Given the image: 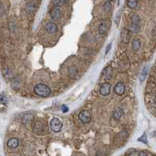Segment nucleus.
<instances>
[{"mask_svg":"<svg viewBox=\"0 0 156 156\" xmlns=\"http://www.w3.org/2000/svg\"><path fill=\"white\" fill-rule=\"evenodd\" d=\"M33 130L35 133L39 135H43L48 133V126L45 122L42 120H36L33 123Z\"/></svg>","mask_w":156,"mask_h":156,"instance_id":"1","label":"nucleus"},{"mask_svg":"<svg viewBox=\"0 0 156 156\" xmlns=\"http://www.w3.org/2000/svg\"><path fill=\"white\" fill-rule=\"evenodd\" d=\"M34 91L36 94L41 97H47L51 94V89L47 85L43 84H37L34 88Z\"/></svg>","mask_w":156,"mask_h":156,"instance_id":"2","label":"nucleus"},{"mask_svg":"<svg viewBox=\"0 0 156 156\" xmlns=\"http://www.w3.org/2000/svg\"><path fill=\"white\" fill-rule=\"evenodd\" d=\"M63 127V123L61 120L58 118H52L50 121V128L52 131L55 133L60 132L62 130Z\"/></svg>","mask_w":156,"mask_h":156,"instance_id":"3","label":"nucleus"},{"mask_svg":"<svg viewBox=\"0 0 156 156\" xmlns=\"http://www.w3.org/2000/svg\"><path fill=\"white\" fill-rule=\"evenodd\" d=\"M111 21H103L100 24H99V33L101 34H105L108 30L109 29V27H111Z\"/></svg>","mask_w":156,"mask_h":156,"instance_id":"4","label":"nucleus"},{"mask_svg":"<svg viewBox=\"0 0 156 156\" xmlns=\"http://www.w3.org/2000/svg\"><path fill=\"white\" fill-rule=\"evenodd\" d=\"M79 119L83 123H87L91 120V113L87 110H84L80 112Z\"/></svg>","mask_w":156,"mask_h":156,"instance_id":"5","label":"nucleus"},{"mask_svg":"<svg viewBox=\"0 0 156 156\" xmlns=\"http://www.w3.org/2000/svg\"><path fill=\"white\" fill-rule=\"evenodd\" d=\"M111 91V85L109 83H104L100 87V94L103 96H106L110 93Z\"/></svg>","mask_w":156,"mask_h":156,"instance_id":"6","label":"nucleus"},{"mask_svg":"<svg viewBox=\"0 0 156 156\" xmlns=\"http://www.w3.org/2000/svg\"><path fill=\"white\" fill-rule=\"evenodd\" d=\"M114 91L116 94L118 95H122L125 92V85L122 82L117 83V84L114 87Z\"/></svg>","mask_w":156,"mask_h":156,"instance_id":"7","label":"nucleus"},{"mask_svg":"<svg viewBox=\"0 0 156 156\" xmlns=\"http://www.w3.org/2000/svg\"><path fill=\"white\" fill-rule=\"evenodd\" d=\"M33 120H34V115L32 113H27L22 117V123L24 125L28 126L33 121Z\"/></svg>","mask_w":156,"mask_h":156,"instance_id":"8","label":"nucleus"},{"mask_svg":"<svg viewBox=\"0 0 156 156\" xmlns=\"http://www.w3.org/2000/svg\"><path fill=\"white\" fill-rule=\"evenodd\" d=\"M45 30L49 34H54L57 31L58 27H57V25L55 24L54 23L49 22L45 25Z\"/></svg>","mask_w":156,"mask_h":156,"instance_id":"9","label":"nucleus"},{"mask_svg":"<svg viewBox=\"0 0 156 156\" xmlns=\"http://www.w3.org/2000/svg\"><path fill=\"white\" fill-rule=\"evenodd\" d=\"M50 16L53 20H58L60 19L61 16V11L60 9V8L58 7H55L52 9L51 13H50Z\"/></svg>","mask_w":156,"mask_h":156,"instance_id":"10","label":"nucleus"},{"mask_svg":"<svg viewBox=\"0 0 156 156\" xmlns=\"http://www.w3.org/2000/svg\"><path fill=\"white\" fill-rule=\"evenodd\" d=\"M18 144H19V141L16 138H11L7 142V146L10 149H14V148H17Z\"/></svg>","mask_w":156,"mask_h":156,"instance_id":"11","label":"nucleus"},{"mask_svg":"<svg viewBox=\"0 0 156 156\" xmlns=\"http://www.w3.org/2000/svg\"><path fill=\"white\" fill-rule=\"evenodd\" d=\"M132 48L135 52L139 51V49L141 48V42H140L139 39H138V38L133 39V42H132Z\"/></svg>","mask_w":156,"mask_h":156,"instance_id":"12","label":"nucleus"},{"mask_svg":"<svg viewBox=\"0 0 156 156\" xmlns=\"http://www.w3.org/2000/svg\"><path fill=\"white\" fill-rule=\"evenodd\" d=\"M123 114V112L122 109L119 107V108L115 109V110L114 111V112H113V117H114L115 119H116V120H119V119H120L121 117H122Z\"/></svg>","mask_w":156,"mask_h":156,"instance_id":"13","label":"nucleus"},{"mask_svg":"<svg viewBox=\"0 0 156 156\" xmlns=\"http://www.w3.org/2000/svg\"><path fill=\"white\" fill-rule=\"evenodd\" d=\"M148 71H149V67L148 66H145L143 70H142V72H141V81L143 82L145 79L146 76L148 75Z\"/></svg>","mask_w":156,"mask_h":156,"instance_id":"14","label":"nucleus"},{"mask_svg":"<svg viewBox=\"0 0 156 156\" xmlns=\"http://www.w3.org/2000/svg\"><path fill=\"white\" fill-rule=\"evenodd\" d=\"M68 2V0H52V3L54 6H55L56 7L63 6L64 4H66Z\"/></svg>","mask_w":156,"mask_h":156,"instance_id":"15","label":"nucleus"},{"mask_svg":"<svg viewBox=\"0 0 156 156\" xmlns=\"http://www.w3.org/2000/svg\"><path fill=\"white\" fill-rule=\"evenodd\" d=\"M127 6L130 9H135L138 6V0H127Z\"/></svg>","mask_w":156,"mask_h":156,"instance_id":"16","label":"nucleus"},{"mask_svg":"<svg viewBox=\"0 0 156 156\" xmlns=\"http://www.w3.org/2000/svg\"><path fill=\"white\" fill-rule=\"evenodd\" d=\"M129 31L133 33H138L140 31V26L136 24H131L129 27Z\"/></svg>","mask_w":156,"mask_h":156,"instance_id":"17","label":"nucleus"},{"mask_svg":"<svg viewBox=\"0 0 156 156\" xmlns=\"http://www.w3.org/2000/svg\"><path fill=\"white\" fill-rule=\"evenodd\" d=\"M77 75V71L75 66H72L70 69V76L72 78H75V76H76Z\"/></svg>","mask_w":156,"mask_h":156,"instance_id":"18","label":"nucleus"},{"mask_svg":"<svg viewBox=\"0 0 156 156\" xmlns=\"http://www.w3.org/2000/svg\"><path fill=\"white\" fill-rule=\"evenodd\" d=\"M35 9H36V6L34 3H29L27 6V10L29 13H33Z\"/></svg>","mask_w":156,"mask_h":156,"instance_id":"19","label":"nucleus"},{"mask_svg":"<svg viewBox=\"0 0 156 156\" xmlns=\"http://www.w3.org/2000/svg\"><path fill=\"white\" fill-rule=\"evenodd\" d=\"M3 74L5 76V77H7V78H11L13 77V73L9 69H5L3 70Z\"/></svg>","mask_w":156,"mask_h":156,"instance_id":"20","label":"nucleus"},{"mask_svg":"<svg viewBox=\"0 0 156 156\" xmlns=\"http://www.w3.org/2000/svg\"><path fill=\"white\" fill-rule=\"evenodd\" d=\"M140 23V17L138 15H134L132 17V24H136L138 25Z\"/></svg>","mask_w":156,"mask_h":156,"instance_id":"21","label":"nucleus"},{"mask_svg":"<svg viewBox=\"0 0 156 156\" xmlns=\"http://www.w3.org/2000/svg\"><path fill=\"white\" fill-rule=\"evenodd\" d=\"M138 141L143 142L144 144H148V140H147V136L145 133H144L140 138H138Z\"/></svg>","mask_w":156,"mask_h":156,"instance_id":"22","label":"nucleus"},{"mask_svg":"<svg viewBox=\"0 0 156 156\" xmlns=\"http://www.w3.org/2000/svg\"><path fill=\"white\" fill-rule=\"evenodd\" d=\"M111 8H112V6H111V4H110L109 2H107V3H105V5H104V9H105V10L106 12L110 11V10H111Z\"/></svg>","mask_w":156,"mask_h":156,"instance_id":"23","label":"nucleus"},{"mask_svg":"<svg viewBox=\"0 0 156 156\" xmlns=\"http://www.w3.org/2000/svg\"><path fill=\"white\" fill-rule=\"evenodd\" d=\"M138 156H150L149 154L146 151H141L138 154Z\"/></svg>","mask_w":156,"mask_h":156,"instance_id":"24","label":"nucleus"},{"mask_svg":"<svg viewBox=\"0 0 156 156\" xmlns=\"http://www.w3.org/2000/svg\"><path fill=\"white\" fill-rule=\"evenodd\" d=\"M111 48H112V44L110 43V44H109L108 46L106 47V49H105V55H107V54L109 53V52L110 51Z\"/></svg>","mask_w":156,"mask_h":156,"instance_id":"25","label":"nucleus"},{"mask_svg":"<svg viewBox=\"0 0 156 156\" xmlns=\"http://www.w3.org/2000/svg\"><path fill=\"white\" fill-rule=\"evenodd\" d=\"M68 110H69V108H68L67 106H66V105H63V106H62V111H63V112H67Z\"/></svg>","mask_w":156,"mask_h":156,"instance_id":"26","label":"nucleus"},{"mask_svg":"<svg viewBox=\"0 0 156 156\" xmlns=\"http://www.w3.org/2000/svg\"><path fill=\"white\" fill-rule=\"evenodd\" d=\"M1 101H2L3 103H5V102H6V97H5L4 94H2V95H1Z\"/></svg>","mask_w":156,"mask_h":156,"instance_id":"27","label":"nucleus"},{"mask_svg":"<svg viewBox=\"0 0 156 156\" xmlns=\"http://www.w3.org/2000/svg\"><path fill=\"white\" fill-rule=\"evenodd\" d=\"M120 19V14L118 13L117 14V16H116V19H115V23L118 24H119V20Z\"/></svg>","mask_w":156,"mask_h":156,"instance_id":"28","label":"nucleus"},{"mask_svg":"<svg viewBox=\"0 0 156 156\" xmlns=\"http://www.w3.org/2000/svg\"><path fill=\"white\" fill-rule=\"evenodd\" d=\"M108 1H109V2H112V1H114V0H108Z\"/></svg>","mask_w":156,"mask_h":156,"instance_id":"29","label":"nucleus"}]
</instances>
